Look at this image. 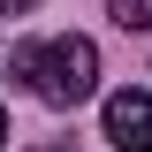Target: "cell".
I'll list each match as a JSON object with an SVG mask.
<instances>
[{
    "instance_id": "6da1fadb",
    "label": "cell",
    "mask_w": 152,
    "mask_h": 152,
    "mask_svg": "<svg viewBox=\"0 0 152 152\" xmlns=\"http://www.w3.org/2000/svg\"><path fill=\"white\" fill-rule=\"evenodd\" d=\"M15 69L38 84L46 107H84V99L99 91V46L84 31L53 38V46H15Z\"/></svg>"
},
{
    "instance_id": "7a4b0ae2",
    "label": "cell",
    "mask_w": 152,
    "mask_h": 152,
    "mask_svg": "<svg viewBox=\"0 0 152 152\" xmlns=\"http://www.w3.org/2000/svg\"><path fill=\"white\" fill-rule=\"evenodd\" d=\"M107 145L114 152H152V91H114L107 99Z\"/></svg>"
},
{
    "instance_id": "3957f363",
    "label": "cell",
    "mask_w": 152,
    "mask_h": 152,
    "mask_svg": "<svg viewBox=\"0 0 152 152\" xmlns=\"http://www.w3.org/2000/svg\"><path fill=\"white\" fill-rule=\"evenodd\" d=\"M107 15L122 31H152V0H107Z\"/></svg>"
},
{
    "instance_id": "277c9868",
    "label": "cell",
    "mask_w": 152,
    "mask_h": 152,
    "mask_svg": "<svg viewBox=\"0 0 152 152\" xmlns=\"http://www.w3.org/2000/svg\"><path fill=\"white\" fill-rule=\"evenodd\" d=\"M23 8H38V0H0V15H23Z\"/></svg>"
},
{
    "instance_id": "5b68a950",
    "label": "cell",
    "mask_w": 152,
    "mask_h": 152,
    "mask_svg": "<svg viewBox=\"0 0 152 152\" xmlns=\"http://www.w3.org/2000/svg\"><path fill=\"white\" fill-rule=\"evenodd\" d=\"M0 145H8V107H0Z\"/></svg>"
},
{
    "instance_id": "8992f818",
    "label": "cell",
    "mask_w": 152,
    "mask_h": 152,
    "mask_svg": "<svg viewBox=\"0 0 152 152\" xmlns=\"http://www.w3.org/2000/svg\"><path fill=\"white\" fill-rule=\"evenodd\" d=\"M38 152H69V145H38Z\"/></svg>"
}]
</instances>
